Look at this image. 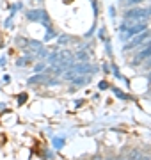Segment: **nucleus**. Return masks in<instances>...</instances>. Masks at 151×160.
<instances>
[{
	"label": "nucleus",
	"mask_w": 151,
	"mask_h": 160,
	"mask_svg": "<svg viewBox=\"0 0 151 160\" xmlns=\"http://www.w3.org/2000/svg\"><path fill=\"white\" fill-rule=\"evenodd\" d=\"M91 71H93V68L89 66V62H76L73 66H70V69L64 73V77H66V80H73L78 75H87Z\"/></svg>",
	"instance_id": "nucleus-1"
},
{
	"label": "nucleus",
	"mask_w": 151,
	"mask_h": 160,
	"mask_svg": "<svg viewBox=\"0 0 151 160\" xmlns=\"http://www.w3.org/2000/svg\"><path fill=\"white\" fill-rule=\"evenodd\" d=\"M144 30H148V25L146 23H137V25H123L121 27V39H132L134 36L140 34V32H144Z\"/></svg>",
	"instance_id": "nucleus-2"
},
{
	"label": "nucleus",
	"mask_w": 151,
	"mask_h": 160,
	"mask_svg": "<svg viewBox=\"0 0 151 160\" xmlns=\"http://www.w3.org/2000/svg\"><path fill=\"white\" fill-rule=\"evenodd\" d=\"M148 16H151V7L149 9L135 7V9H130V11L124 12V18H128V20H146Z\"/></svg>",
	"instance_id": "nucleus-3"
},
{
	"label": "nucleus",
	"mask_w": 151,
	"mask_h": 160,
	"mask_svg": "<svg viewBox=\"0 0 151 160\" xmlns=\"http://www.w3.org/2000/svg\"><path fill=\"white\" fill-rule=\"evenodd\" d=\"M149 38V32L148 30H144V32H140V34H137L132 41H128L126 45H124V50H134V48H137V46H140L142 43H144L146 39Z\"/></svg>",
	"instance_id": "nucleus-4"
},
{
	"label": "nucleus",
	"mask_w": 151,
	"mask_h": 160,
	"mask_svg": "<svg viewBox=\"0 0 151 160\" xmlns=\"http://www.w3.org/2000/svg\"><path fill=\"white\" fill-rule=\"evenodd\" d=\"M27 20H30V22H43L46 27L50 25V23H48V14L45 11H41V9L29 11V12H27Z\"/></svg>",
	"instance_id": "nucleus-5"
},
{
	"label": "nucleus",
	"mask_w": 151,
	"mask_h": 160,
	"mask_svg": "<svg viewBox=\"0 0 151 160\" xmlns=\"http://www.w3.org/2000/svg\"><path fill=\"white\" fill-rule=\"evenodd\" d=\"M148 57H151V45H148V46H144V48H142V52H140L139 55L134 59V62L139 64L140 61H146Z\"/></svg>",
	"instance_id": "nucleus-6"
},
{
	"label": "nucleus",
	"mask_w": 151,
	"mask_h": 160,
	"mask_svg": "<svg viewBox=\"0 0 151 160\" xmlns=\"http://www.w3.org/2000/svg\"><path fill=\"white\" fill-rule=\"evenodd\" d=\"M71 82L76 84V86H82V84H87V82H89V77H87V75H78V78H73Z\"/></svg>",
	"instance_id": "nucleus-7"
},
{
	"label": "nucleus",
	"mask_w": 151,
	"mask_h": 160,
	"mask_svg": "<svg viewBox=\"0 0 151 160\" xmlns=\"http://www.w3.org/2000/svg\"><path fill=\"white\" fill-rule=\"evenodd\" d=\"M45 80H46V75H34V77L29 78L27 82H29V84H37V82H45Z\"/></svg>",
	"instance_id": "nucleus-8"
},
{
	"label": "nucleus",
	"mask_w": 151,
	"mask_h": 160,
	"mask_svg": "<svg viewBox=\"0 0 151 160\" xmlns=\"http://www.w3.org/2000/svg\"><path fill=\"white\" fill-rule=\"evenodd\" d=\"M53 146H55V148H62L64 146V139H61V137H53Z\"/></svg>",
	"instance_id": "nucleus-9"
},
{
	"label": "nucleus",
	"mask_w": 151,
	"mask_h": 160,
	"mask_svg": "<svg viewBox=\"0 0 151 160\" xmlns=\"http://www.w3.org/2000/svg\"><path fill=\"white\" fill-rule=\"evenodd\" d=\"M76 57L80 59L82 62H85V61H87V53H85V52H78V53H76Z\"/></svg>",
	"instance_id": "nucleus-10"
},
{
	"label": "nucleus",
	"mask_w": 151,
	"mask_h": 160,
	"mask_svg": "<svg viewBox=\"0 0 151 160\" xmlns=\"http://www.w3.org/2000/svg\"><path fill=\"white\" fill-rule=\"evenodd\" d=\"M128 4H140V2H144V0H126Z\"/></svg>",
	"instance_id": "nucleus-11"
},
{
	"label": "nucleus",
	"mask_w": 151,
	"mask_h": 160,
	"mask_svg": "<svg viewBox=\"0 0 151 160\" xmlns=\"http://www.w3.org/2000/svg\"><path fill=\"white\" fill-rule=\"evenodd\" d=\"M148 78H149V80H151V71H149V75H148Z\"/></svg>",
	"instance_id": "nucleus-12"
},
{
	"label": "nucleus",
	"mask_w": 151,
	"mask_h": 160,
	"mask_svg": "<svg viewBox=\"0 0 151 160\" xmlns=\"http://www.w3.org/2000/svg\"><path fill=\"white\" fill-rule=\"evenodd\" d=\"M119 160H123V158H119Z\"/></svg>",
	"instance_id": "nucleus-13"
}]
</instances>
